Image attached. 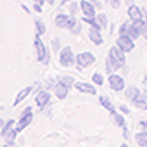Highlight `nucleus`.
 I'll return each mask as SVG.
<instances>
[{
  "label": "nucleus",
  "mask_w": 147,
  "mask_h": 147,
  "mask_svg": "<svg viewBox=\"0 0 147 147\" xmlns=\"http://www.w3.org/2000/svg\"><path fill=\"white\" fill-rule=\"evenodd\" d=\"M119 109H121V113H126V114H128V113H130V109H128V107H126V106H121V107H119Z\"/></svg>",
  "instance_id": "33"
},
{
  "label": "nucleus",
  "mask_w": 147,
  "mask_h": 147,
  "mask_svg": "<svg viewBox=\"0 0 147 147\" xmlns=\"http://www.w3.org/2000/svg\"><path fill=\"white\" fill-rule=\"evenodd\" d=\"M119 35H126V36H130V38H133V40L140 36V33H138V30L133 26V23H123L121 28H119Z\"/></svg>",
  "instance_id": "5"
},
{
  "label": "nucleus",
  "mask_w": 147,
  "mask_h": 147,
  "mask_svg": "<svg viewBox=\"0 0 147 147\" xmlns=\"http://www.w3.org/2000/svg\"><path fill=\"white\" fill-rule=\"evenodd\" d=\"M92 80H94L95 85H102V83H104V78H102V75H99V73H95Z\"/></svg>",
  "instance_id": "27"
},
{
  "label": "nucleus",
  "mask_w": 147,
  "mask_h": 147,
  "mask_svg": "<svg viewBox=\"0 0 147 147\" xmlns=\"http://www.w3.org/2000/svg\"><path fill=\"white\" fill-rule=\"evenodd\" d=\"M116 45H118L119 49H123L125 52H130V50H133V47H135L133 38H130V36H126V35H119V38H118Z\"/></svg>",
  "instance_id": "6"
},
{
  "label": "nucleus",
  "mask_w": 147,
  "mask_h": 147,
  "mask_svg": "<svg viewBox=\"0 0 147 147\" xmlns=\"http://www.w3.org/2000/svg\"><path fill=\"white\" fill-rule=\"evenodd\" d=\"M35 49H36V55H38V61H40L42 64H49V50L45 49V45H43V42H42L40 35L35 38Z\"/></svg>",
  "instance_id": "1"
},
{
  "label": "nucleus",
  "mask_w": 147,
  "mask_h": 147,
  "mask_svg": "<svg viewBox=\"0 0 147 147\" xmlns=\"http://www.w3.org/2000/svg\"><path fill=\"white\" fill-rule=\"evenodd\" d=\"M111 118H113V121L118 125V126H121V128H125V118L121 116V114H118L116 111L114 113H111Z\"/></svg>",
  "instance_id": "22"
},
{
  "label": "nucleus",
  "mask_w": 147,
  "mask_h": 147,
  "mask_svg": "<svg viewBox=\"0 0 147 147\" xmlns=\"http://www.w3.org/2000/svg\"><path fill=\"white\" fill-rule=\"evenodd\" d=\"M138 126H140V131L147 133V121H140V123H138Z\"/></svg>",
  "instance_id": "29"
},
{
  "label": "nucleus",
  "mask_w": 147,
  "mask_h": 147,
  "mask_svg": "<svg viewBox=\"0 0 147 147\" xmlns=\"http://www.w3.org/2000/svg\"><path fill=\"white\" fill-rule=\"evenodd\" d=\"M138 147H144V145H138Z\"/></svg>",
  "instance_id": "41"
},
{
  "label": "nucleus",
  "mask_w": 147,
  "mask_h": 147,
  "mask_svg": "<svg viewBox=\"0 0 147 147\" xmlns=\"http://www.w3.org/2000/svg\"><path fill=\"white\" fill-rule=\"evenodd\" d=\"M49 100H50V94H49V90H42V92H38V95H36V104H38V107L43 111V107L49 104Z\"/></svg>",
  "instance_id": "12"
},
{
  "label": "nucleus",
  "mask_w": 147,
  "mask_h": 147,
  "mask_svg": "<svg viewBox=\"0 0 147 147\" xmlns=\"http://www.w3.org/2000/svg\"><path fill=\"white\" fill-rule=\"evenodd\" d=\"M109 54L116 57V61L119 62L121 67L126 66V57H125V50H123V49H119L118 45H116V47H111V49H109Z\"/></svg>",
  "instance_id": "7"
},
{
  "label": "nucleus",
  "mask_w": 147,
  "mask_h": 147,
  "mask_svg": "<svg viewBox=\"0 0 147 147\" xmlns=\"http://www.w3.org/2000/svg\"><path fill=\"white\" fill-rule=\"evenodd\" d=\"M33 88H35L33 85H30V87L23 88V90H21V92L18 94V97L14 99V106H16V104H19V102H23V100H24V99H26V97H28V95H30V94L33 92Z\"/></svg>",
  "instance_id": "15"
},
{
  "label": "nucleus",
  "mask_w": 147,
  "mask_h": 147,
  "mask_svg": "<svg viewBox=\"0 0 147 147\" xmlns=\"http://www.w3.org/2000/svg\"><path fill=\"white\" fill-rule=\"evenodd\" d=\"M33 121V111H31V107H26L24 111H23V114H21V119L16 123V130L18 131H21V130H24L26 126H30V123Z\"/></svg>",
  "instance_id": "2"
},
{
  "label": "nucleus",
  "mask_w": 147,
  "mask_h": 147,
  "mask_svg": "<svg viewBox=\"0 0 147 147\" xmlns=\"http://www.w3.org/2000/svg\"><path fill=\"white\" fill-rule=\"evenodd\" d=\"M73 33H80V24H76L75 28H73Z\"/></svg>",
  "instance_id": "34"
},
{
  "label": "nucleus",
  "mask_w": 147,
  "mask_h": 147,
  "mask_svg": "<svg viewBox=\"0 0 147 147\" xmlns=\"http://www.w3.org/2000/svg\"><path fill=\"white\" fill-rule=\"evenodd\" d=\"M55 95H57V99H64V97L67 95V87L59 82V83L55 85Z\"/></svg>",
  "instance_id": "18"
},
{
  "label": "nucleus",
  "mask_w": 147,
  "mask_h": 147,
  "mask_svg": "<svg viewBox=\"0 0 147 147\" xmlns=\"http://www.w3.org/2000/svg\"><path fill=\"white\" fill-rule=\"evenodd\" d=\"M97 23H99L100 30H104V28L107 26V18H106V14H99V16H97Z\"/></svg>",
  "instance_id": "25"
},
{
  "label": "nucleus",
  "mask_w": 147,
  "mask_h": 147,
  "mask_svg": "<svg viewBox=\"0 0 147 147\" xmlns=\"http://www.w3.org/2000/svg\"><path fill=\"white\" fill-rule=\"evenodd\" d=\"M94 61H95V55H94L92 52H82V54L76 55V62H78V67H80V69H83V67L94 64Z\"/></svg>",
  "instance_id": "4"
},
{
  "label": "nucleus",
  "mask_w": 147,
  "mask_h": 147,
  "mask_svg": "<svg viewBox=\"0 0 147 147\" xmlns=\"http://www.w3.org/2000/svg\"><path fill=\"white\" fill-rule=\"evenodd\" d=\"M52 49H54V52H59L61 50V42L59 40H54L52 42Z\"/></svg>",
  "instance_id": "28"
},
{
  "label": "nucleus",
  "mask_w": 147,
  "mask_h": 147,
  "mask_svg": "<svg viewBox=\"0 0 147 147\" xmlns=\"http://www.w3.org/2000/svg\"><path fill=\"white\" fill-rule=\"evenodd\" d=\"M90 2H95V0H90Z\"/></svg>",
  "instance_id": "40"
},
{
  "label": "nucleus",
  "mask_w": 147,
  "mask_h": 147,
  "mask_svg": "<svg viewBox=\"0 0 147 147\" xmlns=\"http://www.w3.org/2000/svg\"><path fill=\"white\" fill-rule=\"evenodd\" d=\"M69 9H71V14H73V16H75V12L78 11V5H76L75 2H71V7H69Z\"/></svg>",
  "instance_id": "30"
},
{
  "label": "nucleus",
  "mask_w": 147,
  "mask_h": 147,
  "mask_svg": "<svg viewBox=\"0 0 147 147\" xmlns=\"http://www.w3.org/2000/svg\"><path fill=\"white\" fill-rule=\"evenodd\" d=\"M107 2H109V4H111V7H114V9H116V7H119V0H107Z\"/></svg>",
  "instance_id": "31"
},
{
  "label": "nucleus",
  "mask_w": 147,
  "mask_h": 147,
  "mask_svg": "<svg viewBox=\"0 0 147 147\" xmlns=\"http://www.w3.org/2000/svg\"><path fill=\"white\" fill-rule=\"evenodd\" d=\"M35 26H36V31H38V35H43V33H45V24H43L40 19H36V21H35Z\"/></svg>",
  "instance_id": "26"
},
{
  "label": "nucleus",
  "mask_w": 147,
  "mask_h": 147,
  "mask_svg": "<svg viewBox=\"0 0 147 147\" xmlns=\"http://www.w3.org/2000/svg\"><path fill=\"white\" fill-rule=\"evenodd\" d=\"M33 9H35L36 12H42V5H40V4H36V2H35V7H33Z\"/></svg>",
  "instance_id": "32"
},
{
  "label": "nucleus",
  "mask_w": 147,
  "mask_h": 147,
  "mask_svg": "<svg viewBox=\"0 0 147 147\" xmlns=\"http://www.w3.org/2000/svg\"><path fill=\"white\" fill-rule=\"evenodd\" d=\"M131 102H133V106H135L137 109H142V111L147 109V95H145V94H138Z\"/></svg>",
  "instance_id": "14"
},
{
  "label": "nucleus",
  "mask_w": 147,
  "mask_h": 147,
  "mask_svg": "<svg viewBox=\"0 0 147 147\" xmlns=\"http://www.w3.org/2000/svg\"><path fill=\"white\" fill-rule=\"evenodd\" d=\"M59 82H61L62 85H66L67 88H69L71 85H75V83H76V82H75V78H73V76H62V78H61Z\"/></svg>",
  "instance_id": "24"
},
{
  "label": "nucleus",
  "mask_w": 147,
  "mask_h": 147,
  "mask_svg": "<svg viewBox=\"0 0 147 147\" xmlns=\"http://www.w3.org/2000/svg\"><path fill=\"white\" fill-rule=\"evenodd\" d=\"M59 61H61V64H62V66H66V67H71L73 64H75L76 57L73 55V50H71L69 47H66V49H62V50H61Z\"/></svg>",
  "instance_id": "3"
},
{
  "label": "nucleus",
  "mask_w": 147,
  "mask_h": 147,
  "mask_svg": "<svg viewBox=\"0 0 147 147\" xmlns=\"http://www.w3.org/2000/svg\"><path fill=\"white\" fill-rule=\"evenodd\" d=\"M121 147H128V145H126V144H123V145H121Z\"/></svg>",
  "instance_id": "38"
},
{
  "label": "nucleus",
  "mask_w": 147,
  "mask_h": 147,
  "mask_svg": "<svg viewBox=\"0 0 147 147\" xmlns=\"http://www.w3.org/2000/svg\"><path fill=\"white\" fill-rule=\"evenodd\" d=\"M69 18H71V16H66V14H59V16L55 18V26H59V28H67Z\"/></svg>",
  "instance_id": "17"
},
{
  "label": "nucleus",
  "mask_w": 147,
  "mask_h": 147,
  "mask_svg": "<svg viewBox=\"0 0 147 147\" xmlns=\"http://www.w3.org/2000/svg\"><path fill=\"white\" fill-rule=\"evenodd\" d=\"M16 135H18V130H16V128H9L7 131L2 133V137H4L5 142H14V140H16Z\"/></svg>",
  "instance_id": "19"
},
{
  "label": "nucleus",
  "mask_w": 147,
  "mask_h": 147,
  "mask_svg": "<svg viewBox=\"0 0 147 147\" xmlns=\"http://www.w3.org/2000/svg\"><path fill=\"white\" fill-rule=\"evenodd\" d=\"M4 147H16V145H14V142H7V144H5Z\"/></svg>",
  "instance_id": "35"
},
{
  "label": "nucleus",
  "mask_w": 147,
  "mask_h": 147,
  "mask_svg": "<svg viewBox=\"0 0 147 147\" xmlns=\"http://www.w3.org/2000/svg\"><path fill=\"white\" fill-rule=\"evenodd\" d=\"M75 87H76L80 92H83V94H90V95H94V94H95V88H94L92 85H88V83L80 82V83H75Z\"/></svg>",
  "instance_id": "16"
},
{
  "label": "nucleus",
  "mask_w": 147,
  "mask_h": 147,
  "mask_svg": "<svg viewBox=\"0 0 147 147\" xmlns=\"http://www.w3.org/2000/svg\"><path fill=\"white\" fill-rule=\"evenodd\" d=\"M144 85H145V87H147V76H145V78H144Z\"/></svg>",
  "instance_id": "36"
},
{
  "label": "nucleus",
  "mask_w": 147,
  "mask_h": 147,
  "mask_svg": "<svg viewBox=\"0 0 147 147\" xmlns=\"http://www.w3.org/2000/svg\"><path fill=\"white\" fill-rule=\"evenodd\" d=\"M145 95H147V87H145Z\"/></svg>",
  "instance_id": "39"
},
{
  "label": "nucleus",
  "mask_w": 147,
  "mask_h": 147,
  "mask_svg": "<svg viewBox=\"0 0 147 147\" xmlns=\"http://www.w3.org/2000/svg\"><path fill=\"white\" fill-rule=\"evenodd\" d=\"M99 100H100V104H102V106H104V107H106L109 113H114V106H113V102H111V100H109L106 95H102Z\"/></svg>",
  "instance_id": "21"
},
{
  "label": "nucleus",
  "mask_w": 147,
  "mask_h": 147,
  "mask_svg": "<svg viewBox=\"0 0 147 147\" xmlns=\"http://www.w3.org/2000/svg\"><path fill=\"white\" fill-rule=\"evenodd\" d=\"M69 2H73V0H64V2H62V4H69Z\"/></svg>",
  "instance_id": "37"
},
{
  "label": "nucleus",
  "mask_w": 147,
  "mask_h": 147,
  "mask_svg": "<svg viewBox=\"0 0 147 147\" xmlns=\"http://www.w3.org/2000/svg\"><path fill=\"white\" fill-rule=\"evenodd\" d=\"M128 16H130L131 21H138V19H144V11L140 7H137V5L131 4L130 9H128Z\"/></svg>",
  "instance_id": "13"
},
{
  "label": "nucleus",
  "mask_w": 147,
  "mask_h": 147,
  "mask_svg": "<svg viewBox=\"0 0 147 147\" xmlns=\"http://www.w3.org/2000/svg\"><path fill=\"white\" fill-rule=\"evenodd\" d=\"M118 67H121V66H119V62L116 61V57H114V55H111V54L107 52V57H106V71L109 73V75H113V71H116Z\"/></svg>",
  "instance_id": "9"
},
{
  "label": "nucleus",
  "mask_w": 147,
  "mask_h": 147,
  "mask_svg": "<svg viewBox=\"0 0 147 147\" xmlns=\"http://www.w3.org/2000/svg\"><path fill=\"white\" fill-rule=\"evenodd\" d=\"M88 36H90L92 43H95V45H100V43L104 42V40H102V35H100V28L90 26V30H88Z\"/></svg>",
  "instance_id": "11"
},
{
  "label": "nucleus",
  "mask_w": 147,
  "mask_h": 147,
  "mask_svg": "<svg viewBox=\"0 0 147 147\" xmlns=\"http://www.w3.org/2000/svg\"><path fill=\"white\" fill-rule=\"evenodd\" d=\"M140 94V90L137 88V87H128L126 88V92H125V99H128V100H133L137 95Z\"/></svg>",
  "instance_id": "20"
},
{
  "label": "nucleus",
  "mask_w": 147,
  "mask_h": 147,
  "mask_svg": "<svg viewBox=\"0 0 147 147\" xmlns=\"http://www.w3.org/2000/svg\"><path fill=\"white\" fill-rule=\"evenodd\" d=\"M135 140H137V144H138V145L147 147V133H144V131L137 133V135H135Z\"/></svg>",
  "instance_id": "23"
},
{
  "label": "nucleus",
  "mask_w": 147,
  "mask_h": 147,
  "mask_svg": "<svg viewBox=\"0 0 147 147\" xmlns=\"http://www.w3.org/2000/svg\"><path fill=\"white\" fill-rule=\"evenodd\" d=\"M109 87H111L113 90L119 92V90L125 88V80H123L121 76H118V75H111V76H109Z\"/></svg>",
  "instance_id": "8"
},
{
  "label": "nucleus",
  "mask_w": 147,
  "mask_h": 147,
  "mask_svg": "<svg viewBox=\"0 0 147 147\" xmlns=\"http://www.w3.org/2000/svg\"><path fill=\"white\" fill-rule=\"evenodd\" d=\"M80 9H82V12H83V16H87V18H95L97 14H95V5L94 4H90V2H85V0H83V2L80 4Z\"/></svg>",
  "instance_id": "10"
}]
</instances>
